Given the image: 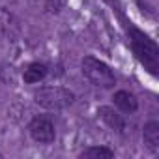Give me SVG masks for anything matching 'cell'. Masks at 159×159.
<instances>
[{"instance_id":"6da1fadb","label":"cell","mask_w":159,"mask_h":159,"mask_svg":"<svg viewBox=\"0 0 159 159\" xmlns=\"http://www.w3.org/2000/svg\"><path fill=\"white\" fill-rule=\"evenodd\" d=\"M34 101L43 109L58 111V109L69 107L75 101V94L67 88H62V86H43V88L36 90Z\"/></svg>"},{"instance_id":"8992f818","label":"cell","mask_w":159,"mask_h":159,"mask_svg":"<svg viewBox=\"0 0 159 159\" xmlns=\"http://www.w3.org/2000/svg\"><path fill=\"white\" fill-rule=\"evenodd\" d=\"M114 105L122 111V112H135L139 103H137V98L131 94V92H125V90H120L114 94Z\"/></svg>"},{"instance_id":"ba28073f","label":"cell","mask_w":159,"mask_h":159,"mask_svg":"<svg viewBox=\"0 0 159 159\" xmlns=\"http://www.w3.org/2000/svg\"><path fill=\"white\" fill-rule=\"evenodd\" d=\"M45 75H47V67H45V64H39V62H34V64H30V66L25 69V73H23V77H25V83H30V84L43 81V79H45Z\"/></svg>"},{"instance_id":"3957f363","label":"cell","mask_w":159,"mask_h":159,"mask_svg":"<svg viewBox=\"0 0 159 159\" xmlns=\"http://www.w3.org/2000/svg\"><path fill=\"white\" fill-rule=\"evenodd\" d=\"M133 36H135V39H133V49H135V52H137L139 58L153 71V69H155V64H157V47H155V43H152L146 36H142V34L137 32V30H133Z\"/></svg>"},{"instance_id":"7a4b0ae2","label":"cell","mask_w":159,"mask_h":159,"mask_svg":"<svg viewBox=\"0 0 159 159\" xmlns=\"http://www.w3.org/2000/svg\"><path fill=\"white\" fill-rule=\"evenodd\" d=\"M81 67H83L84 77L98 88H112L114 83H116L112 69L105 62H101L94 56H84Z\"/></svg>"},{"instance_id":"5b68a950","label":"cell","mask_w":159,"mask_h":159,"mask_svg":"<svg viewBox=\"0 0 159 159\" xmlns=\"http://www.w3.org/2000/svg\"><path fill=\"white\" fill-rule=\"evenodd\" d=\"M99 116L103 118V122H105L112 131H118V133L124 131L125 122H124L122 114H118L114 109H111V107H101V109H99Z\"/></svg>"},{"instance_id":"9c48e42d","label":"cell","mask_w":159,"mask_h":159,"mask_svg":"<svg viewBox=\"0 0 159 159\" xmlns=\"http://www.w3.org/2000/svg\"><path fill=\"white\" fill-rule=\"evenodd\" d=\"M81 157H107V159H111V157H114V152L109 150V148H103V146H99V148L94 146V148L84 150L81 153Z\"/></svg>"},{"instance_id":"277c9868","label":"cell","mask_w":159,"mask_h":159,"mask_svg":"<svg viewBox=\"0 0 159 159\" xmlns=\"http://www.w3.org/2000/svg\"><path fill=\"white\" fill-rule=\"evenodd\" d=\"M28 131H30V137L39 144H51L56 137L54 125L49 118H34L28 125Z\"/></svg>"},{"instance_id":"52a82bcc","label":"cell","mask_w":159,"mask_h":159,"mask_svg":"<svg viewBox=\"0 0 159 159\" xmlns=\"http://www.w3.org/2000/svg\"><path fill=\"white\" fill-rule=\"evenodd\" d=\"M142 137H144V144L152 152H159V124L157 122H148L144 125Z\"/></svg>"}]
</instances>
